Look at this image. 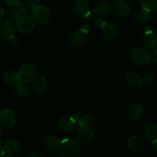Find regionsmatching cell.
Segmentation results:
<instances>
[{"label":"cell","instance_id":"cell-35","mask_svg":"<svg viewBox=\"0 0 157 157\" xmlns=\"http://www.w3.org/2000/svg\"><path fill=\"white\" fill-rule=\"evenodd\" d=\"M105 23H106L105 21H104L103 19H101V18H99V19H98L96 21V25L100 28L104 27V25H105Z\"/></svg>","mask_w":157,"mask_h":157},{"label":"cell","instance_id":"cell-5","mask_svg":"<svg viewBox=\"0 0 157 157\" xmlns=\"http://www.w3.org/2000/svg\"><path fill=\"white\" fill-rule=\"evenodd\" d=\"M16 21L18 30L21 33L25 34V35H28L32 32L34 29V26H35L33 18L29 15H25V14H21L16 20Z\"/></svg>","mask_w":157,"mask_h":157},{"label":"cell","instance_id":"cell-11","mask_svg":"<svg viewBox=\"0 0 157 157\" xmlns=\"http://www.w3.org/2000/svg\"><path fill=\"white\" fill-rule=\"evenodd\" d=\"M87 38H88V32L80 29V30L75 31L71 35L70 41L73 45L79 47L85 44L86 41H87Z\"/></svg>","mask_w":157,"mask_h":157},{"label":"cell","instance_id":"cell-8","mask_svg":"<svg viewBox=\"0 0 157 157\" xmlns=\"http://www.w3.org/2000/svg\"><path fill=\"white\" fill-rule=\"evenodd\" d=\"M0 123L3 127L11 129L16 124V117L12 110L5 109L0 112Z\"/></svg>","mask_w":157,"mask_h":157},{"label":"cell","instance_id":"cell-39","mask_svg":"<svg viewBox=\"0 0 157 157\" xmlns=\"http://www.w3.org/2000/svg\"><path fill=\"white\" fill-rule=\"evenodd\" d=\"M28 157H29V156H41V154H39V153H31V154H29V155H28L27 156Z\"/></svg>","mask_w":157,"mask_h":157},{"label":"cell","instance_id":"cell-23","mask_svg":"<svg viewBox=\"0 0 157 157\" xmlns=\"http://www.w3.org/2000/svg\"><path fill=\"white\" fill-rule=\"evenodd\" d=\"M110 7L105 2H102L97 5L94 9V12L98 17H104L110 12Z\"/></svg>","mask_w":157,"mask_h":157},{"label":"cell","instance_id":"cell-4","mask_svg":"<svg viewBox=\"0 0 157 157\" xmlns=\"http://www.w3.org/2000/svg\"><path fill=\"white\" fill-rule=\"evenodd\" d=\"M130 57L134 64L137 65H147L150 61V52L143 48H136L130 52Z\"/></svg>","mask_w":157,"mask_h":157},{"label":"cell","instance_id":"cell-44","mask_svg":"<svg viewBox=\"0 0 157 157\" xmlns=\"http://www.w3.org/2000/svg\"><path fill=\"white\" fill-rule=\"evenodd\" d=\"M156 12H157V7H156Z\"/></svg>","mask_w":157,"mask_h":157},{"label":"cell","instance_id":"cell-14","mask_svg":"<svg viewBox=\"0 0 157 157\" xmlns=\"http://www.w3.org/2000/svg\"><path fill=\"white\" fill-rule=\"evenodd\" d=\"M58 130L64 133H69L73 131L75 127V124L71 117H61L57 124Z\"/></svg>","mask_w":157,"mask_h":157},{"label":"cell","instance_id":"cell-43","mask_svg":"<svg viewBox=\"0 0 157 157\" xmlns=\"http://www.w3.org/2000/svg\"><path fill=\"white\" fill-rule=\"evenodd\" d=\"M2 110V108H1V106H0V112H1V111H2V110Z\"/></svg>","mask_w":157,"mask_h":157},{"label":"cell","instance_id":"cell-15","mask_svg":"<svg viewBox=\"0 0 157 157\" xmlns=\"http://www.w3.org/2000/svg\"><path fill=\"white\" fill-rule=\"evenodd\" d=\"M115 13L121 16H126L130 11V6L126 0H114L113 4Z\"/></svg>","mask_w":157,"mask_h":157},{"label":"cell","instance_id":"cell-13","mask_svg":"<svg viewBox=\"0 0 157 157\" xmlns=\"http://www.w3.org/2000/svg\"><path fill=\"white\" fill-rule=\"evenodd\" d=\"M15 35V29L10 21L0 22V36L6 40H10Z\"/></svg>","mask_w":157,"mask_h":157},{"label":"cell","instance_id":"cell-28","mask_svg":"<svg viewBox=\"0 0 157 157\" xmlns=\"http://www.w3.org/2000/svg\"><path fill=\"white\" fill-rule=\"evenodd\" d=\"M92 123V118L90 115L84 114L81 116L78 124L79 128H84V127H89Z\"/></svg>","mask_w":157,"mask_h":157},{"label":"cell","instance_id":"cell-32","mask_svg":"<svg viewBox=\"0 0 157 157\" xmlns=\"http://www.w3.org/2000/svg\"><path fill=\"white\" fill-rule=\"evenodd\" d=\"M40 2H41V0H28L27 4L29 5V7L33 8L34 6H37V5L39 4Z\"/></svg>","mask_w":157,"mask_h":157},{"label":"cell","instance_id":"cell-2","mask_svg":"<svg viewBox=\"0 0 157 157\" xmlns=\"http://www.w3.org/2000/svg\"><path fill=\"white\" fill-rule=\"evenodd\" d=\"M18 75L20 81L29 84L33 82L34 80L38 77V69L32 63H27L20 67Z\"/></svg>","mask_w":157,"mask_h":157},{"label":"cell","instance_id":"cell-37","mask_svg":"<svg viewBox=\"0 0 157 157\" xmlns=\"http://www.w3.org/2000/svg\"><path fill=\"white\" fill-rule=\"evenodd\" d=\"M5 12L3 10V9L2 7H0V22L2 21V20L3 19V17H4Z\"/></svg>","mask_w":157,"mask_h":157},{"label":"cell","instance_id":"cell-20","mask_svg":"<svg viewBox=\"0 0 157 157\" xmlns=\"http://www.w3.org/2000/svg\"><path fill=\"white\" fill-rule=\"evenodd\" d=\"M14 92L18 97L21 98H25L30 94V89L26 83L22 82V81H18V82L15 83L14 86Z\"/></svg>","mask_w":157,"mask_h":157},{"label":"cell","instance_id":"cell-9","mask_svg":"<svg viewBox=\"0 0 157 157\" xmlns=\"http://www.w3.org/2000/svg\"><path fill=\"white\" fill-rule=\"evenodd\" d=\"M143 41L145 48L148 50H155L157 48V35L153 32L150 27L146 28Z\"/></svg>","mask_w":157,"mask_h":157},{"label":"cell","instance_id":"cell-34","mask_svg":"<svg viewBox=\"0 0 157 157\" xmlns=\"http://www.w3.org/2000/svg\"><path fill=\"white\" fill-rule=\"evenodd\" d=\"M9 41H10L11 44H13V45H17V44H18V42H19V41H18V38H17V37L15 36V35H14V36L9 40Z\"/></svg>","mask_w":157,"mask_h":157},{"label":"cell","instance_id":"cell-30","mask_svg":"<svg viewBox=\"0 0 157 157\" xmlns=\"http://www.w3.org/2000/svg\"><path fill=\"white\" fill-rule=\"evenodd\" d=\"M5 2L10 6H16L21 2V0H5Z\"/></svg>","mask_w":157,"mask_h":157},{"label":"cell","instance_id":"cell-1","mask_svg":"<svg viewBox=\"0 0 157 157\" xmlns=\"http://www.w3.org/2000/svg\"><path fill=\"white\" fill-rule=\"evenodd\" d=\"M59 154L64 157H78L81 153V147L78 142L70 139H64L59 146Z\"/></svg>","mask_w":157,"mask_h":157},{"label":"cell","instance_id":"cell-16","mask_svg":"<svg viewBox=\"0 0 157 157\" xmlns=\"http://www.w3.org/2000/svg\"><path fill=\"white\" fill-rule=\"evenodd\" d=\"M94 136V132L90 127L79 128V131L78 133V139L81 144H88L93 140Z\"/></svg>","mask_w":157,"mask_h":157},{"label":"cell","instance_id":"cell-24","mask_svg":"<svg viewBox=\"0 0 157 157\" xmlns=\"http://www.w3.org/2000/svg\"><path fill=\"white\" fill-rule=\"evenodd\" d=\"M144 134L146 138L150 142L157 139V125L155 124H150L146 126L144 129Z\"/></svg>","mask_w":157,"mask_h":157},{"label":"cell","instance_id":"cell-38","mask_svg":"<svg viewBox=\"0 0 157 157\" xmlns=\"http://www.w3.org/2000/svg\"><path fill=\"white\" fill-rule=\"evenodd\" d=\"M152 144H153V148L156 149V150H157V139L156 140H154L153 141H152Z\"/></svg>","mask_w":157,"mask_h":157},{"label":"cell","instance_id":"cell-27","mask_svg":"<svg viewBox=\"0 0 157 157\" xmlns=\"http://www.w3.org/2000/svg\"><path fill=\"white\" fill-rule=\"evenodd\" d=\"M141 6L145 10L153 12L157 7V0H140Z\"/></svg>","mask_w":157,"mask_h":157},{"label":"cell","instance_id":"cell-19","mask_svg":"<svg viewBox=\"0 0 157 157\" xmlns=\"http://www.w3.org/2000/svg\"><path fill=\"white\" fill-rule=\"evenodd\" d=\"M101 29H102L104 37L108 40L114 39L117 35V29L116 25L112 23L106 22L104 27L101 28Z\"/></svg>","mask_w":157,"mask_h":157},{"label":"cell","instance_id":"cell-41","mask_svg":"<svg viewBox=\"0 0 157 157\" xmlns=\"http://www.w3.org/2000/svg\"><path fill=\"white\" fill-rule=\"evenodd\" d=\"M2 133H3V126L2 125L1 123H0V138H1L2 136Z\"/></svg>","mask_w":157,"mask_h":157},{"label":"cell","instance_id":"cell-21","mask_svg":"<svg viewBox=\"0 0 157 157\" xmlns=\"http://www.w3.org/2000/svg\"><path fill=\"white\" fill-rule=\"evenodd\" d=\"M33 86L38 93H44L48 90V83L44 77H37L33 81Z\"/></svg>","mask_w":157,"mask_h":157},{"label":"cell","instance_id":"cell-26","mask_svg":"<svg viewBox=\"0 0 157 157\" xmlns=\"http://www.w3.org/2000/svg\"><path fill=\"white\" fill-rule=\"evenodd\" d=\"M150 18H151V13H150V12L145 10L144 9L142 10H140L136 14V21L138 23H140V24L146 23L147 21H149L150 19Z\"/></svg>","mask_w":157,"mask_h":157},{"label":"cell","instance_id":"cell-18","mask_svg":"<svg viewBox=\"0 0 157 157\" xmlns=\"http://www.w3.org/2000/svg\"><path fill=\"white\" fill-rule=\"evenodd\" d=\"M143 113H144V107L139 104H132L127 110V117L132 121L140 119L142 117Z\"/></svg>","mask_w":157,"mask_h":157},{"label":"cell","instance_id":"cell-6","mask_svg":"<svg viewBox=\"0 0 157 157\" xmlns=\"http://www.w3.org/2000/svg\"><path fill=\"white\" fill-rule=\"evenodd\" d=\"M29 7V6L27 2H21L18 6H11L10 8H9L6 12V15L9 19L16 21L21 14H25L28 12Z\"/></svg>","mask_w":157,"mask_h":157},{"label":"cell","instance_id":"cell-29","mask_svg":"<svg viewBox=\"0 0 157 157\" xmlns=\"http://www.w3.org/2000/svg\"><path fill=\"white\" fill-rule=\"evenodd\" d=\"M155 75L153 73H148L145 75V76L143 78V80H144V84H153L155 81Z\"/></svg>","mask_w":157,"mask_h":157},{"label":"cell","instance_id":"cell-40","mask_svg":"<svg viewBox=\"0 0 157 157\" xmlns=\"http://www.w3.org/2000/svg\"><path fill=\"white\" fill-rule=\"evenodd\" d=\"M3 150H4V146L2 145V143H0V156H2V155Z\"/></svg>","mask_w":157,"mask_h":157},{"label":"cell","instance_id":"cell-25","mask_svg":"<svg viewBox=\"0 0 157 157\" xmlns=\"http://www.w3.org/2000/svg\"><path fill=\"white\" fill-rule=\"evenodd\" d=\"M19 81L18 73L13 71H8L3 75V81L7 85H12Z\"/></svg>","mask_w":157,"mask_h":157},{"label":"cell","instance_id":"cell-3","mask_svg":"<svg viewBox=\"0 0 157 157\" xmlns=\"http://www.w3.org/2000/svg\"><path fill=\"white\" fill-rule=\"evenodd\" d=\"M52 14L47 7L41 5H37L32 8V18L39 24H44L50 20Z\"/></svg>","mask_w":157,"mask_h":157},{"label":"cell","instance_id":"cell-22","mask_svg":"<svg viewBox=\"0 0 157 157\" xmlns=\"http://www.w3.org/2000/svg\"><path fill=\"white\" fill-rule=\"evenodd\" d=\"M60 143L61 141L59 140L58 137H55V136H48V137H46L44 140V142H43V146H44V148L47 150H55L56 149H58L60 146Z\"/></svg>","mask_w":157,"mask_h":157},{"label":"cell","instance_id":"cell-17","mask_svg":"<svg viewBox=\"0 0 157 157\" xmlns=\"http://www.w3.org/2000/svg\"><path fill=\"white\" fill-rule=\"evenodd\" d=\"M125 81L128 85L133 87H141L144 84V80L139 75L133 71L127 72L125 75Z\"/></svg>","mask_w":157,"mask_h":157},{"label":"cell","instance_id":"cell-42","mask_svg":"<svg viewBox=\"0 0 157 157\" xmlns=\"http://www.w3.org/2000/svg\"><path fill=\"white\" fill-rule=\"evenodd\" d=\"M2 52V46H1V44H0V52Z\"/></svg>","mask_w":157,"mask_h":157},{"label":"cell","instance_id":"cell-33","mask_svg":"<svg viewBox=\"0 0 157 157\" xmlns=\"http://www.w3.org/2000/svg\"><path fill=\"white\" fill-rule=\"evenodd\" d=\"M80 117H81V116H80L79 114H78V113H75V114H73L71 116V120L74 121V123L75 124H78V121H79L80 120Z\"/></svg>","mask_w":157,"mask_h":157},{"label":"cell","instance_id":"cell-36","mask_svg":"<svg viewBox=\"0 0 157 157\" xmlns=\"http://www.w3.org/2000/svg\"><path fill=\"white\" fill-rule=\"evenodd\" d=\"M81 29H82L83 31H84V32H89V30H90V25H89L88 24H84L83 25Z\"/></svg>","mask_w":157,"mask_h":157},{"label":"cell","instance_id":"cell-7","mask_svg":"<svg viewBox=\"0 0 157 157\" xmlns=\"http://www.w3.org/2000/svg\"><path fill=\"white\" fill-rule=\"evenodd\" d=\"M75 14L81 18H91L92 14L90 11V6L86 0H77L74 5Z\"/></svg>","mask_w":157,"mask_h":157},{"label":"cell","instance_id":"cell-31","mask_svg":"<svg viewBox=\"0 0 157 157\" xmlns=\"http://www.w3.org/2000/svg\"><path fill=\"white\" fill-rule=\"evenodd\" d=\"M150 61H153L154 64H157V50L150 53Z\"/></svg>","mask_w":157,"mask_h":157},{"label":"cell","instance_id":"cell-10","mask_svg":"<svg viewBox=\"0 0 157 157\" xmlns=\"http://www.w3.org/2000/svg\"><path fill=\"white\" fill-rule=\"evenodd\" d=\"M127 147L132 152H140L145 148L146 144L144 138L140 136H132L127 140Z\"/></svg>","mask_w":157,"mask_h":157},{"label":"cell","instance_id":"cell-12","mask_svg":"<svg viewBox=\"0 0 157 157\" xmlns=\"http://www.w3.org/2000/svg\"><path fill=\"white\" fill-rule=\"evenodd\" d=\"M20 150V143L17 140H10L6 142L2 156L10 157L14 156Z\"/></svg>","mask_w":157,"mask_h":157}]
</instances>
